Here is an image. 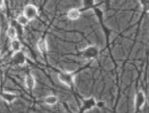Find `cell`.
Listing matches in <instances>:
<instances>
[{
	"instance_id": "7a4b0ae2",
	"label": "cell",
	"mask_w": 149,
	"mask_h": 113,
	"mask_svg": "<svg viewBox=\"0 0 149 113\" xmlns=\"http://www.w3.org/2000/svg\"><path fill=\"white\" fill-rule=\"evenodd\" d=\"M57 78L59 82L68 87H71L75 81V75L69 71L59 72L57 75Z\"/></svg>"
},
{
	"instance_id": "3957f363",
	"label": "cell",
	"mask_w": 149,
	"mask_h": 113,
	"mask_svg": "<svg viewBox=\"0 0 149 113\" xmlns=\"http://www.w3.org/2000/svg\"><path fill=\"white\" fill-rule=\"evenodd\" d=\"M38 9L36 6L32 4L26 5L23 11V14L30 20V21L34 20L38 16Z\"/></svg>"
},
{
	"instance_id": "52a82bcc",
	"label": "cell",
	"mask_w": 149,
	"mask_h": 113,
	"mask_svg": "<svg viewBox=\"0 0 149 113\" xmlns=\"http://www.w3.org/2000/svg\"><path fill=\"white\" fill-rule=\"evenodd\" d=\"M11 57L14 62L19 66H24L26 63V56L22 50L17 52H13Z\"/></svg>"
},
{
	"instance_id": "6da1fadb",
	"label": "cell",
	"mask_w": 149,
	"mask_h": 113,
	"mask_svg": "<svg viewBox=\"0 0 149 113\" xmlns=\"http://www.w3.org/2000/svg\"><path fill=\"white\" fill-rule=\"evenodd\" d=\"M100 49L96 45H89L81 50V56L87 60H93L99 56Z\"/></svg>"
},
{
	"instance_id": "9a60e30c",
	"label": "cell",
	"mask_w": 149,
	"mask_h": 113,
	"mask_svg": "<svg viewBox=\"0 0 149 113\" xmlns=\"http://www.w3.org/2000/svg\"><path fill=\"white\" fill-rule=\"evenodd\" d=\"M0 5L4 7V0H0Z\"/></svg>"
},
{
	"instance_id": "5b68a950",
	"label": "cell",
	"mask_w": 149,
	"mask_h": 113,
	"mask_svg": "<svg viewBox=\"0 0 149 113\" xmlns=\"http://www.w3.org/2000/svg\"><path fill=\"white\" fill-rule=\"evenodd\" d=\"M0 98L6 103L11 104L16 101L17 95L14 92L9 91H4L0 92Z\"/></svg>"
},
{
	"instance_id": "e0dca14e",
	"label": "cell",
	"mask_w": 149,
	"mask_h": 113,
	"mask_svg": "<svg viewBox=\"0 0 149 113\" xmlns=\"http://www.w3.org/2000/svg\"><path fill=\"white\" fill-rule=\"evenodd\" d=\"M3 8V6H1V5H0V12H1V11L2 10Z\"/></svg>"
},
{
	"instance_id": "8992f818",
	"label": "cell",
	"mask_w": 149,
	"mask_h": 113,
	"mask_svg": "<svg viewBox=\"0 0 149 113\" xmlns=\"http://www.w3.org/2000/svg\"><path fill=\"white\" fill-rule=\"evenodd\" d=\"M97 105V103L96 99L93 97H89L87 98L83 101L81 107V111L84 112L91 110L95 107H96Z\"/></svg>"
},
{
	"instance_id": "8fae6325",
	"label": "cell",
	"mask_w": 149,
	"mask_h": 113,
	"mask_svg": "<svg viewBox=\"0 0 149 113\" xmlns=\"http://www.w3.org/2000/svg\"><path fill=\"white\" fill-rule=\"evenodd\" d=\"M5 33L7 37H8L10 40L17 38L18 36V31L17 28L11 24L9 25L6 30Z\"/></svg>"
},
{
	"instance_id": "277c9868",
	"label": "cell",
	"mask_w": 149,
	"mask_h": 113,
	"mask_svg": "<svg viewBox=\"0 0 149 113\" xmlns=\"http://www.w3.org/2000/svg\"><path fill=\"white\" fill-rule=\"evenodd\" d=\"M146 102V96L145 93L140 90L137 92L134 98V107L136 110H141L144 106Z\"/></svg>"
},
{
	"instance_id": "9c48e42d",
	"label": "cell",
	"mask_w": 149,
	"mask_h": 113,
	"mask_svg": "<svg viewBox=\"0 0 149 113\" xmlns=\"http://www.w3.org/2000/svg\"><path fill=\"white\" fill-rule=\"evenodd\" d=\"M36 48L40 53H45L48 50V44L45 38H40L36 43Z\"/></svg>"
},
{
	"instance_id": "ac0fdd59",
	"label": "cell",
	"mask_w": 149,
	"mask_h": 113,
	"mask_svg": "<svg viewBox=\"0 0 149 113\" xmlns=\"http://www.w3.org/2000/svg\"><path fill=\"white\" fill-rule=\"evenodd\" d=\"M1 34V27H0V35Z\"/></svg>"
},
{
	"instance_id": "7c38bea8",
	"label": "cell",
	"mask_w": 149,
	"mask_h": 113,
	"mask_svg": "<svg viewBox=\"0 0 149 113\" xmlns=\"http://www.w3.org/2000/svg\"><path fill=\"white\" fill-rule=\"evenodd\" d=\"M67 16L68 19L72 21H75L78 20L80 17L81 12L77 8H72L68 10V11L67 12Z\"/></svg>"
},
{
	"instance_id": "2e32d148",
	"label": "cell",
	"mask_w": 149,
	"mask_h": 113,
	"mask_svg": "<svg viewBox=\"0 0 149 113\" xmlns=\"http://www.w3.org/2000/svg\"><path fill=\"white\" fill-rule=\"evenodd\" d=\"M1 58H2V53H1V51L0 50V59H1Z\"/></svg>"
},
{
	"instance_id": "30bf717a",
	"label": "cell",
	"mask_w": 149,
	"mask_h": 113,
	"mask_svg": "<svg viewBox=\"0 0 149 113\" xmlns=\"http://www.w3.org/2000/svg\"><path fill=\"white\" fill-rule=\"evenodd\" d=\"M10 48L13 52H17L22 50L23 45L20 40L18 38H16L10 40Z\"/></svg>"
},
{
	"instance_id": "5bb4252c",
	"label": "cell",
	"mask_w": 149,
	"mask_h": 113,
	"mask_svg": "<svg viewBox=\"0 0 149 113\" xmlns=\"http://www.w3.org/2000/svg\"><path fill=\"white\" fill-rule=\"evenodd\" d=\"M16 22L21 27H26L29 23L30 20L22 13L20 14L17 16L16 19Z\"/></svg>"
},
{
	"instance_id": "d6986e66",
	"label": "cell",
	"mask_w": 149,
	"mask_h": 113,
	"mask_svg": "<svg viewBox=\"0 0 149 113\" xmlns=\"http://www.w3.org/2000/svg\"><path fill=\"white\" fill-rule=\"evenodd\" d=\"M0 83H1V74H0Z\"/></svg>"
},
{
	"instance_id": "ba28073f",
	"label": "cell",
	"mask_w": 149,
	"mask_h": 113,
	"mask_svg": "<svg viewBox=\"0 0 149 113\" xmlns=\"http://www.w3.org/2000/svg\"><path fill=\"white\" fill-rule=\"evenodd\" d=\"M24 86L27 90H32L36 85V81L34 75L32 74H27L24 77Z\"/></svg>"
},
{
	"instance_id": "4fadbf2b",
	"label": "cell",
	"mask_w": 149,
	"mask_h": 113,
	"mask_svg": "<svg viewBox=\"0 0 149 113\" xmlns=\"http://www.w3.org/2000/svg\"><path fill=\"white\" fill-rule=\"evenodd\" d=\"M44 103L47 105L49 106H54L56 105L58 101V97L53 94L47 95L44 98Z\"/></svg>"
}]
</instances>
